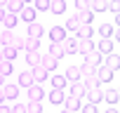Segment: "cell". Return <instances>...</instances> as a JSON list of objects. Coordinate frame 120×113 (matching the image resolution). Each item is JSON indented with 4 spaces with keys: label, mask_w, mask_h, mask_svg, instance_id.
<instances>
[{
    "label": "cell",
    "mask_w": 120,
    "mask_h": 113,
    "mask_svg": "<svg viewBox=\"0 0 120 113\" xmlns=\"http://www.w3.org/2000/svg\"><path fill=\"white\" fill-rule=\"evenodd\" d=\"M61 49H64L66 56H68V54H75V52H78V35H66V38L61 40Z\"/></svg>",
    "instance_id": "6da1fadb"
},
{
    "label": "cell",
    "mask_w": 120,
    "mask_h": 113,
    "mask_svg": "<svg viewBox=\"0 0 120 113\" xmlns=\"http://www.w3.org/2000/svg\"><path fill=\"white\" fill-rule=\"evenodd\" d=\"M19 21L33 24V21H35V7H33V5H24V10L19 12Z\"/></svg>",
    "instance_id": "7a4b0ae2"
},
{
    "label": "cell",
    "mask_w": 120,
    "mask_h": 113,
    "mask_svg": "<svg viewBox=\"0 0 120 113\" xmlns=\"http://www.w3.org/2000/svg\"><path fill=\"white\" fill-rule=\"evenodd\" d=\"M94 75L99 78V83H111V80H113V71H111L108 66H104V64H101V66H97Z\"/></svg>",
    "instance_id": "3957f363"
},
{
    "label": "cell",
    "mask_w": 120,
    "mask_h": 113,
    "mask_svg": "<svg viewBox=\"0 0 120 113\" xmlns=\"http://www.w3.org/2000/svg\"><path fill=\"white\" fill-rule=\"evenodd\" d=\"M26 90H28V92H26V94H28V101H42L45 92H42V87H40L38 83H33V85L26 87Z\"/></svg>",
    "instance_id": "277c9868"
},
{
    "label": "cell",
    "mask_w": 120,
    "mask_h": 113,
    "mask_svg": "<svg viewBox=\"0 0 120 113\" xmlns=\"http://www.w3.org/2000/svg\"><path fill=\"white\" fill-rule=\"evenodd\" d=\"M85 64H90V66H94V68L101 66V64H104V54L97 52V49H92L90 54H85Z\"/></svg>",
    "instance_id": "5b68a950"
},
{
    "label": "cell",
    "mask_w": 120,
    "mask_h": 113,
    "mask_svg": "<svg viewBox=\"0 0 120 113\" xmlns=\"http://www.w3.org/2000/svg\"><path fill=\"white\" fill-rule=\"evenodd\" d=\"M75 35H78V40H90V38L94 35L92 24H80V26H78V31H75Z\"/></svg>",
    "instance_id": "8992f818"
},
{
    "label": "cell",
    "mask_w": 120,
    "mask_h": 113,
    "mask_svg": "<svg viewBox=\"0 0 120 113\" xmlns=\"http://www.w3.org/2000/svg\"><path fill=\"white\" fill-rule=\"evenodd\" d=\"M66 38V28L64 26H52L49 28V42H61Z\"/></svg>",
    "instance_id": "52a82bcc"
},
{
    "label": "cell",
    "mask_w": 120,
    "mask_h": 113,
    "mask_svg": "<svg viewBox=\"0 0 120 113\" xmlns=\"http://www.w3.org/2000/svg\"><path fill=\"white\" fill-rule=\"evenodd\" d=\"M42 33H45V28H42V24H38V21L28 24V28H26V38H42Z\"/></svg>",
    "instance_id": "ba28073f"
},
{
    "label": "cell",
    "mask_w": 120,
    "mask_h": 113,
    "mask_svg": "<svg viewBox=\"0 0 120 113\" xmlns=\"http://www.w3.org/2000/svg\"><path fill=\"white\" fill-rule=\"evenodd\" d=\"M97 52H101L104 56L111 54V52H113V38H101V40L97 42Z\"/></svg>",
    "instance_id": "9c48e42d"
},
{
    "label": "cell",
    "mask_w": 120,
    "mask_h": 113,
    "mask_svg": "<svg viewBox=\"0 0 120 113\" xmlns=\"http://www.w3.org/2000/svg\"><path fill=\"white\" fill-rule=\"evenodd\" d=\"M64 106H66V111H80V106H82V99H80V97H71V94H66V99H64Z\"/></svg>",
    "instance_id": "30bf717a"
},
{
    "label": "cell",
    "mask_w": 120,
    "mask_h": 113,
    "mask_svg": "<svg viewBox=\"0 0 120 113\" xmlns=\"http://www.w3.org/2000/svg\"><path fill=\"white\" fill-rule=\"evenodd\" d=\"M14 28H3V31H0V45H14Z\"/></svg>",
    "instance_id": "8fae6325"
},
{
    "label": "cell",
    "mask_w": 120,
    "mask_h": 113,
    "mask_svg": "<svg viewBox=\"0 0 120 113\" xmlns=\"http://www.w3.org/2000/svg\"><path fill=\"white\" fill-rule=\"evenodd\" d=\"M104 66H108L113 73L120 68V54H115V52H111V54H106V61H104Z\"/></svg>",
    "instance_id": "7c38bea8"
},
{
    "label": "cell",
    "mask_w": 120,
    "mask_h": 113,
    "mask_svg": "<svg viewBox=\"0 0 120 113\" xmlns=\"http://www.w3.org/2000/svg\"><path fill=\"white\" fill-rule=\"evenodd\" d=\"M85 97L90 99V104H99L104 99V90L101 87H94V90H85Z\"/></svg>",
    "instance_id": "4fadbf2b"
},
{
    "label": "cell",
    "mask_w": 120,
    "mask_h": 113,
    "mask_svg": "<svg viewBox=\"0 0 120 113\" xmlns=\"http://www.w3.org/2000/svg\"><path fill=\"white\" fill-rule=\"evenodd\" d=\"M40 61H42V54H40V49H35V52H26V64H28L31 68L40 66Z\"/></svg>",
    "instance_id": "5bb4252c"
},
{
    "label": "cell",
    "mask_w": 120,
    "mask_h": 113,
    "mask_svg": "<svg viewBox=\"0 0 120 113\" xmlns=\"http://www.w3.org/2000/svg\"><path fill=\"white\" fill-rule=\"evenodd\" d=\"M40 66H42V68H45L47 73H54V68L59 66V59H54V56H49V54H47V56H42Z\"/></svg>",
    "instance_id": "9a60e30c"
},
{
    "label": "cell",
    "mask_w": 120,
    "mask_h": 113,
    "mask_svg": "<svg viewBox=\"0 0 120 113\" xmlns=\"http://www.w3.org/2000/svg\"><path fill=\"white\" fill-rule=\"evenodd\" d=\"M92 49H97V45L92 42V38H90V40H78V54L85 56V54H90Z\"/></svg>",
    "instance_id": "2e32d148"
},
{
    "label": "cell",
    "mask_w": 120,
    "mask_h": 113,
    "mask_svg": "<svg viewBox=\"0 0 120 113\" xmlns=\"http://www.w3.org/2000/svg\"><path fill=\"white\" fill-rule=\"evenodd\" d=\"M49 12L52 14H64L66 12V0H49Z\"/></svg>",
    "instance_id": "e0dca14e"
},
{
    "label": "cell",
    "mask_w": 120,
    "mask_h": 113,
    "mask_svg": "<svg viewBox=\"0 0 120 113\" xmlns=\"http://www.w3.org/2000/svg\"><path fill=\"white\" fill-rule=\"evenodd\" d=\"M21 10H24V3H21V0H7V3H5V12L19 14Z\"/></svg>",
    "instance_id": "ac0fdd59"
},
{
    "label": "cell",
    "mask_w": 120,
    "mask_h": 113,
    "mask_svg": "<svg viewBox=\"0 0 120 113\" xmlns=\"http://www.w3.org/2000/svg\"><path fill=\"white\" fill-rule=\"evenodd\" d=\"M64 78H66L68 83H78V80H80V66H68Z\"/></svg>",
    "instance_id": "d6986e66"
},
{
    "label": "cell",
    "mask_w": 120,
    "mask_h": 113,
    "mask_svg": "<svg viewBox=\"0 0 120 113\" xmlns=\"http://www.w3.org/2000/svg\"><path fill=\"white\" fill-rule=\"evenodd\" d=\"M47 78H49V73H47L42 66H35V68H33V83H38V85H40V83H45Z\"/></svg>",
    "instance_id": "ffe728a7"
},
{
    "label": "cell",
    "mask_w": 120,
    "mask_h": 113,
    "mask_svg": "<svg viewBox=\"0 0 120 113\" xmlns=\"http://www.w3.org/2000/svg\"><path fill=\"white\" fill-rule=\"evenodd\" d=\"M3 92H5V99L14 101L19 97V85H3Z\"/></svg>",
    "instance_id": "44dd1931"
},
{
    "label": "cell",
    "mask_w": 120,
    "mask_h": 113,
    "mask_svg": "<svg viewBox=\"0 0 120 113\" xmlns=\"http://www.w3.org/2000/svg\"><path fill=\"white\" fill-rule=\"evenodd\" d=\"M47 99H49V104H64L66 94H64V90H52V92L47 94Z\"/></svg>",
    "instance_id": "7402d4cb"
},
{
    "label": "cell",
    "mask_w": 120,
    "mask_h": 113,
    "mask_svg": "<svg viewBox=\"0 0 120 113\" xmlns=\"http://www.w3.org/2000/svg\"><path fill=\"white\" fill-rule=\"evenodd\" d=\"M3 24H5V28H14V26L19 24V14L5 12V17H3Z\"/></svg>",
    "instance_id": "603a6c76"
},
{
    "label": "cell",
    "mask_w": 120,
    "mask_h": 113,
    "mask_svg": "<svg viewBox=\"0 0 120 113\" xmlns=\"http://www.w3.org/2000/svg\"><path fill=\"white\" fill-rule=\"evenodd\" d=\"M31 85H33V71L19 73V87H31Z\"/></svg>",
    "instance_id": "cb8c5ba5"
},
{
    "label": "cell",
    "mask_w": 120,
    "mask_h": 113,
    "mask_svg": "<svg viewBox=\"0 0 120 113\" xmlns=\"http://www.w3.org/2000/svg\"><path fill=\"white\" fill-rule=\"evenodd\" d=\"M49 56H54V59H61V56H66L64 49H61V42H49Z\"/></svg>",
    "instance_id": "d4e9b609"
},
{
    "label": "cell",
    "mask_w": 120,
    "mask_h": 113,
    "mask_svg": "<svg viewBox=\"0 0 120 113\" xmlns=\"http://www.w3.org/2000/svg\"><path fill=\"white\" fill-rule=\"evenodd\" d=\"M75 17H78V21H80V24H92V21H94V12H92V10L75 12Z\"/></svg>",
    "instance_id": "484cf974"
},
{
    "label": "cell",
    "mask_w": 120,
    "mask_h": 113,
    "mask_svg": "<svg viewBox=\"0 0 120 113\" xmlns=\"http://www.w3.org/2000/svg\"><path fill=\"white\" fill-rule=\"evenodd\" d=\"M71 97H85V85L78 80V83H71Z\"/></svg>",
    "instance_id": "4316f807"
},
{
    "label": "cell",
    "mask_w": 120,
    "mask_h": 113,
    "mask_svg": "<svg viewBox=\"0 0 120 113\" xmlns=\"http://www.w3.org/2000/svg\"><path fill=\"white\" fill-rule=\"evenodd\" d=\"M104 99L108 101V106H113L118 99H120V94H118V90H113V87H108L106 92H104Z\"/></svg>",
    "instance_id": "83f0119b"
},
{
    "label": "cell",
    "mask_w": 120,
    "mask_h": 113,
    "mask_svg": "<svg viewBox=\"0 0 120 113\" xmlns=\"http://www.w3.org/2000/svg\"><path fill=\"white\" fill-rule=\"evenodd\" d=\"M17 52H19V49H17L14 45H5V47H3V54H5L7 61H14V59H17Z\"/></svg>",
    "instance_id": "f1b7e54d"
},
{
    "label": "cell",
    "mask_w": 120,
    "mask_h": 113,
    "mask_svg": "<svg viewBox=\"0 0 120 113\" xmlns=\"http://www.w3.org/2000/svg\"><path fill=\"white\" fill-rule=\"evenodd\" d=\"M113 31H115V28H113V24H108V21L99 26V35H101V38H113Z\"/></svg>",
    "instance_id": "f546056e"
},
{
    "label": "cell",
    "mask_w": 120,
    "mask_h": 113,
    "mask_svg": "<svg viewBox=\"0 0 120 113\" xmlns=\"http://www.w3.org/2000/svg\"><path fill=\"white\" fill-rule=\"evenodd\" d=\"M24 49H26V52H35V49H40V38H26Z\"/></svg>",
    "instance_id": "4dcf8cb0"
},
{
    "label": "cell",
    "mask_w": 120,
    "mask_h": 113,
    "mask_svg": "<svg viewBox=\"0 0 120 113\" xmlns=\"http://www.w3.org/2000/svg\"><path fill=\"white\" fill-rule=\"evenodd\" d=\"M92 12H106L108 10V0H92Z\"/></svg>",
    "instance_id": "1f68e13d"
},
{
    "label": "cell",
    "mask_w": 120,
    "mask_h": 113,
    "mask_svg": "<svg viewBox=\"0 0 120 113\" xmlns=\"http://www.w3.org/2000/svg\"><path fill=\"white\" fill-rule=\"evenodd\" d=\"M78 26H80V21H78V17H75V14H73L71 19H66V24H64V28H66V31H71V33H75V31H78Z\"/></svg>",
    "instance_id": "d6a6232c"
},
{
    "label": "cell",
    "mask_w": 120,
    "mask_h": 113,
    "mask_svg": "<svg viewBox=\"0 0 120 113\" xmlns=\"http://www.w3.org/2000/svg\"><path fill=\"white\" fill-rule=\"evenodd\" d=\"M66 83H68V80H66L64 75H52V87H54V90H64Z\"/></svg>",
    "instance_id": "836d02e7"
},
{
    "label": "cell",
    "mask_w": 120,
    "mask_h": 113,
    "mask_svg": "<svg viewBox=\"0 0 120 113\" xmlns=\"http://www.w3.org/2000/svg\"><path fill=\"white\" fill-rule=\"evenodd\" d=\"M12 71H14L12 61H7V59H3V61H0V75H12Z\"/></svg>",
    "instance_id": "e575fe53"
},
{
    "label": "cell",
    "mask_w": 120,
    "mask_h": 113,
    "mask_svg": "<svg viewBox=\"0 0 120 113\" xmlns=\"http://www.w3.org/2000/svg\"><path fill=\"white\" fill-rule=\"evenodd\" d=\"M94 66H90V64H82L80 66V80H85V78H90V75H94Z\"/></svg>",
    "instance_id": "d590c367"
},
{
    "label": "cell",
    "mask_w": 120,
    "mask_h": 113,
    "mask_svg": "<svg viewBox=\"0 0 120 113\" xmlns=\"http://www.w3.org/2000/svg\"><path fill=\"white\" fill-rule=\"evenodd\" d=\"M82 85H85V90H94V87H99L101 83H99V78H97V75H90V78H85V80H82Z\"/></svg>",
    "instance_id": "8d00e7d4"
},
{
    "label": "cell",
    "mask_w": 120,
    "mask_h": 113,
    "mask_svg": "<svg viewBox=\"0 0 120 113\" xmlns=\"http://www.w3.org/2000/svg\"><path fill=\"white\" fill-rule=\"evenodd\" d=\"M35 12H49V0H33Z\"/></svg>",
    "instance_id": "74e56055"
},
{
    "label": "cell",
    "mask_w": 120,
    "mask_h": 113,
    "mask_svg": "<svg viewBox=\"0 0 120 113\" xmlns=\"http://www.w3.org/2000/svg\"><path fill=\"white\" fill-rule=\"evenodd\" d=\"M26 113H42V104L40 101H28L26 104Z\"/></svg>",
    "instance_id": "f35d334b"
},
{
    "label": "cell",
    "mask_w": 120,
    "mask_h": 113,
    "mask_svg": "<svg viewBox=\"0 0 120 113\" xmlns=\"http://www.w3.org/2000/svg\"><path fill=\"white\" fill-rule=\"evenodd\" d=\"M75 7H78V12H85L92 7V0H75Z\"/></svg>",
    "instance_id": "ab89813d"
},
{
    "label": "cell",
    "mask_w": 120,
    "mask_h": 113,
    "mask_svg": "<svg viewBox=\"0 0 120 113\" xmlns=\"http://www.w3.org/2000/svg\"><path fill=\"white\" fill-rule=\"evenodd\" d=\"M80 111H82V113H97V104H90V101H87V104L80 106Z\"/></svg>",
    "instance_id": "60d3db41"
},
{
    "label": "cell",
    "mask_w": 120,
    "mask_h": 113,
    "mask_svg": "<svg viewBox=\"0 0 120 113\" xmlns=\"http://www.w3.org/2000/svg\"><path fill=\"white\" fill-rule=\"evenodd\" d=\"M108 10H111L113 14H118V12H120V0H108Z\"/></svg>",
    "instance_id": "b9f144b4"
},
{
    "label": "cell",
    "mask_w": 120,
    "mask_h": 113,
    "mask_svg": "<svg viewBox=\"0 0 120 113\" xmlns=\"http://www.w3.org/2000/svg\"><path fill=\"white\" fill-rule=\"evenodd\" d=\"M24 45H26V38H14V47L17 49H24Z\"/></svg>",
    "instance_id": "7bdbcfd3"
},
{
    "label": "cell",
    "mask_w": 120,
    "mask_h": 113,
    "mask_svg": "<svg viewBox=\"0 0 120 113\" xmlns=\"http://www.w3.org/2000/svg\"><path fill=\"white\" fill-rule=\"evenodd\" d=\"M12 113H26V106L24 104H14L12 106Z\"/></svg>",
    "instance_id": "ee69618b"
},
{
    "label": "cell",
    "mask_w": 120,
    "mask_h": 113,
    "mask_svg": "<svg viewBox=\"0 0 120 113\" xmlns=\"http://www.w3.org/2000/svg\"><path fill=\"white\" fill-rule=\"evenodd\" d=\"M0 113H12V108H10V106H5V104H0Z\"/></svg>",
    "instance_id": "f6af8a7d"
},
{
    "label": "cell",
    "mask_w": 120,
    "mask_h": 113,
    "mask_svg": "<svg viewBox=\"0 0 120 113\" xmlns=\"http://www.w3.org/2000/svg\"><path fill=\"white\" fill-rule=\"evenodd\" d=\"M113 38H115V40H118V42H120V26H118V28H115V31H113Z\"/></svg>",
    "instance_id": "bcb514c9"
},
{
    "label": "cell",
    "mask_w": 120,
    "mask_h": 113,
    "mask_svg": "<svg viewBox=\"0 0 120 113\" xmlns=\"http://www.w3.org/2000/svg\"><path fill=\"white\" fill-rule=\"evenodd\" d=\"M104 113H120V111H118V108H115V106H108V108H106V111H104Z\"/></svg>",
    "instance_id": "7dc6e473"
},
{
    "label": "cell",
    "mask_w": 120,
    "mask_h": 113,
    "mask_svg": "<svg viewBox=\"0 0 120 113\" xmlns=\"http://www.w3.org/2000/svg\"><path fill=\"white\" fill-rule=\"evenodd\" d=\"M3 17H5V5H0V21H3Z\"/></svg>",
    "instance_id": "c3c4849f"
},
{
    "label": "cell",
    "mask_w": 120,
    "mask_h": 113,
    "mask_svg": "<svg viewBox=\"0 0 120 113\" xmlns=\"http://www.w3.org/2000/svg\"><path fill=\"white\" fill-rule=\"evenodd\" d=\"M0 104H5V92H3V87H0Z\"/></svg>",
    "instance_id": "681fc988"
},
{
    "label": "cell",
    "mask_w": 120,
    "mask_h": 113,
    "mask_svg": "<svg viewBox=\"0 0 120 113\" xmlns=\"http://www.w3.org/2000/svg\"><path fill=\"white\" fill-rule=\"evenodd\" d=\"M115 24H118V26H120V12H118V14H115Z\"/></svg>",
    "instance_id": "f907efd6"
},
{
    "label": "cell",
    "mask_w": 120,
    "mask_h": 113,
    "mask_svg": "<svg viewBox=\"0 0 120 113\" xmlns=\"http://www.w3.org/2000/svg\"><path fill=\"white\" fill-rule=\"evenodd\" d=\"M21 3H24V5H33V0H21Z\"/></svg>",
    "instance_id": "816d5d0a"
},
{
    "label": "cell",
    "mask_w": 120,
    "mask_h": 113,
    "mask_svg": "<svg viewBox=\"0 0 120 113\" xmlns=\"http://www.w3.org/2000/svg\"><path fill=\"white\" fill-rule=\"evenodd\" d=\"M5 59V54H3V47H0V61H3Z\"/></svg>",
    "instance_id": "f5cc1de1"
},
{
    "label": "cell",
    "mask_w": 120,
    "mask_h": 113,
    "mask_svg": "<svg viewBox=\"0 0 120 113\" xmlns=\"http://www.w3.org/2000/svg\"><path fill=\"white\" fill-rule=\"evenodd\" d=\"M3 80H5V75H0V87H3Z\"/></svg>",
    "instance_id": "db71d44e"
},
{
    "label": "cell",
    "mask_w": 120,
    "mask_h": 113,
    "mask_svg": "<svg viewBox=\"0 0 120 113\" xmlns=\"http://www.w3.org/2000/svg\"><path fill=\"white\" fill-rule=\"evenodd\" d=\"M61 113H75V111H66V108H64V111H61Z\"/></svg>",
    "instance_id": "11a10c76"
},
{
    "label": "cell",
    "mask_w": 120,
    "mask_h": 113,
    "mask_svg": "<svg viewBox=\"0 0 120 113\" xmlns=\"http://www.w3.org/2000/svg\"><path fill=\"white\" fill-rule=\"evenodd\" d=\"M5 3H7V0H0V5H5Z\"/></svg>",
    "instance_id": "9f6ffc18"
},
{
    "label": "cell",
    "mask_w": 120,
    "mask_h": 113,
    "mask_svg": "<svg viewBox=\"0 0 120 113\" xmlns=\"http://www.w3.org/2000/svg\"><path fill=\"white\" fill-rule=\"evenodd\" d=\"M118 94H120V87H118Z\"/></svg>",
    "instance_id": "6f0895ef"
}]
</instances>
